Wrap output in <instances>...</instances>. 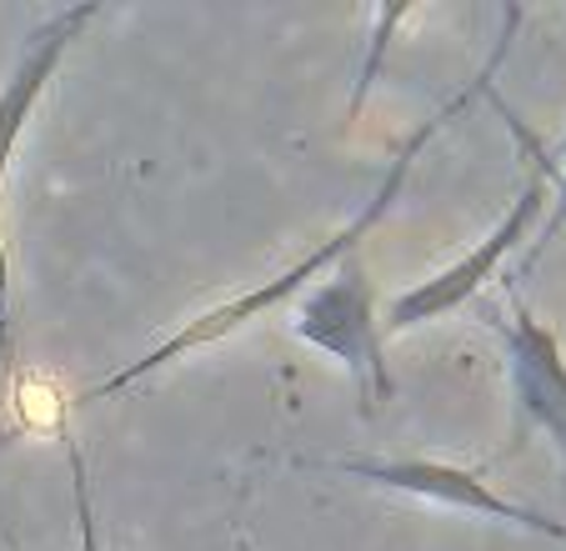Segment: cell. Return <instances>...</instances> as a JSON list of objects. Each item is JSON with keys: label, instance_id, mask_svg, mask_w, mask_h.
<instances>
[{"label": "cell", "instance_id": "cell-10", "mask_svg": "<svg viewBox=\"0 0 566 551\" xmlns=\"http://www.w3.org/2000/svg\"><path fill=\"white\" fill-rule=\"evenodd\" d=\"M0 541H6L11 551H21V541H15V531H11V527H0Z\"/></svg>", "mask_w": 566, "mask_h": 551}, {"label": "cell", "instance_id": "cell-8", "mask_svg": "<svg viewBox=\"0 0 566 551\" xmlns=\"http://www.w3.org/2000/svg\"><path fill=\"white\" fill-rule=\"evenodd\" d=\"M566 226V156H562V166H556V180H552V206H546V221L536 226V241L526 246V261H522V271H532L536 266V256L546 251V246L556 241V231Z\"/></svg>", "mask_w": 566, "mask_h": 551}, {"label": "cell", "instance_id": "cell-1", "mask_svg": "<svg viewBox=\"0 0 566 551\" xmlns=\"http://www.w3.org/2000/svg\"><path fill=\"white\" fill-rule=\"evenodd\" d=\"M516 21H522V11H502V35H496V45H492V55H486V65H481L476 75H471L467 85H461L457 96H447L431 116H421L417 121V131H411L401 146H396V156L386 160V170H381V180H376V191L366 196V206L352 216V221L342 226L336 236H326L321 246H311L306 256H301L296 266H286L281 276H271V281H256L251 291H241V297H231V301H221V306H206L201 316H191V321H181V326L171 331V336H160L150 351H140L136 361H126V366H116V372L106 376V382H96L86 392V402H111V396H120L126 386H136V382H146V376H156L160 366H171V361H186V356H196V351H206V346H221V341H231L235 331H247L251 321H261L266 311H276V306H286V301H296L306 287H316L321 276L332 271L342 256H352V251H361V241L376 231V226L391 216V206L407 196V180H411V170H417V160H421V150L437 141V131H447L451 121L461 116V111L471 106L476 96H492V81H496V71H502V61H506V45H512V31H516Z\"/></svg>", "mask_w": 566, "mask_h": 551}, {"label": "cell", "instance_id": "cell-9", "mask_svg": "<svg viewBox=\"0 0 566 551\" xmlns=\"http://www.w3.org/2000/svg\"><path fill=\"white\" fill-rule=\"evenodd\" d=\"M71 481H75V521H81V551H101L96 541V517H91V491H86V467L81 451L71 446Z\"/></svg>", "mask_w": 566, "mask_h": 551}, {"label": "cell", "instance_id": "cell-5", "mask_svg": "<svg viewBox=\"0 0 566 551\" xmlns=\"http://www.w3.org/2000/svg\"><path fill=\"white\" fill-rule=\"evenodd\" d=\"M496 336L506 351V382H512L516 432H542L566 461V351L546 321L512 291V311L496 316Z\"/></svg>", "mask_w": 566, "mask_h": 551}, {"label": "cell", "instance_id": "cell-2", "mask_svg": "<svg viewBox=\"0 0 566 551\" xmlns=\"http://www.w3.org/2000/svg\"><path fill=\"white\" fill-rule=\"evenodd\" d=\"M502 116H506V126L516 131V141L532 150V170H526L522 191H516V201L502 211V221L481 236L471 251H461L457 261L447 266V271L427 276V281H417V287H407L401 297L386 301V306H381V331H386V336L417 331V326H427V321H441L447 311L476 301L481 291H486L496 276H502V266L526 246V236H536V226L546 221V206H552V180H556V160L546 156L542 146H536V136H526V126L512 116V111H502Z\"/></svg>", "mask_w": 566, "mask_h": 551}, {"label": "cell", "instance_id": "cell-11", "mask_svg": "<svg viewBox=\"0 0 566 551\" xmlns=\"http://www.w3.org/2000/svg\"><path fill=\"white\" fill-rule=\"evenodd\" d=\"M6 441H11V436H6ZM6 441H0V446H6Z\"/></svg>", "mask_w": 566, "mask_h": 551}, {"label": "cell", "instance_id": "cell-7", "mask_svg": "<svg viewBox=\"0 0 566 551\" xmlns=\"http://www.w3.org/2000/svg\"><path fill=\"white\" fill-rule=\"evenodd\" d=\"M411 15H417V6H381L376 11V35H371V55L361 61V71H356L352 81V116H361V101L371 96V85H376V71H381L386 51H391V31L396 25H407Z\"/></svg>", "mask_w": 566, "mask_h": 551}, {"label": "cell", "instance_id": "cell-4", "mask_svg": "<svg viewBox=\"0 0 566 551\" xmlns=\"http://www.w3.org/2000/svg\"><path fill=\"white\" fill-rule=\"evenodd\" d=\"M311 467L352 477V481L376 487V491L431 501V507L471 511V517L502 521V527L532 531V537L562 541L566 547V521H552L546 511L526 507V501H512L506 491H496L492 481H486V471H476V467H451V461H437V456H321Z\"/></svg>", "mask_w": 566, "mask_h": 551}, {"label": "cell", "instance_id": "cell-6", "mask_svg": "<svg viewBox=\"0 0 566 551\" xmlns=\"http://www.w3.org/2000/svg\"><path fill=\"white\" fill-rule=\"evenodd\" d=\"M101 15V6H61L45 21L31 25L21 55H15V71L0 85V186H6V170H11L15 150H21V136L31 126L35 106H41L45 85L55 81L61 61L71 55V45L86 35V25Z\"/></svg>", "mask_w": 566, "mask_h": 551}, {"label": "cell", "instance_id": "cell-3", "mask_svg": "<svg viewBox=\"0 0 566 551\" xmlns=\"http://www.w3.org/2000/svg\"><path fill=\"white\" fill-rule=\"evenodd\" d=\"M291 331L352 376L366 412H381L396 396V376L391 361H386L381 301H376L361 251L342 256L316 287H306L291 301Z\"/></svg>", "mask_w": 566, "mask_h": 551}]
</instances>
